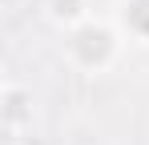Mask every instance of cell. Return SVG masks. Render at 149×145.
Returning a JSON list of instances; mask_svg holds the SVG:
<instances>
[{
    "label": "cell",
    "mask_w": 149,
    "mask_h": 145,
    "mask_svg": "<svg viewBox=\"0 0 149 145\" xmlns=\"http://www.w3.org/2000/svg\"><path fill=\"white\" fill-rule=\"evenodd\" d=\"M40 8H45V20L56 32H69V28H77V24H85L93 16V4L89 0H45Z\"/></svg>",
    "instance_id": "4"
},
{
    "label": "cell",
    "mask_w": 149,
    "mask_h": 145,
    "mask_svg": "<svg viewBox=\"0 0 149 145\" xmlns=\"http://www.w3.org/2000/svg\"><path fill=\"white\" fill-rule=\"evenodd\" d=\"M109 20L121 28L125 40L149 45V0H113V16Z\"/></svg>",
    "instance_id": "3"
},
{
    "label": "cell",
    "mask_w": 149,
    "mask_h": 145,
    "mask_svg": "<svg viewBox=\"0 0 149 145\" xmlns=\"http://www.w3.org/2000/svg\"><path fill=\"white\" fill-rule=\"evenodd\" d=\"M121 52H125V36H121V28L113 20H105V16H89L85 24L61 32V56L81 77H105L121 61Z\"/></svg>",
    "instance_id": "1"
},
{
    "label": "cell",
    "mask_w": 149,
    "mask_h": 145,
    "mask_svg": "<svg viewBox=\"0 0 149 145\" xmlns=\"http://www.w3.org/2000/svg\"><path fill=\"white\" fill-rule=\"evenodd\" d=\"M0 125L12 141L32 129V89H24L20 81H4L0 89Z\"/></svg>",
    "instance_id": "2"
}]
</instances>
